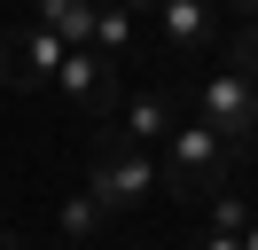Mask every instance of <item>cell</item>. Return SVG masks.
I'll list each match as a JSON object with an SVG mask.
<instances>
[{"instance_id":"1","label":"cell","mask_w":258,"mask_h":250,"mask_svg":"<svg viewBox=\"0 0 258 250\" xmlns=\"http://www.w3.org/2000/svg\"><path fill=\"white\" fill-rule=\"evenodd\" d=\"M227 180H235V149H227L211 125L180 117V133L157 149V188H172V196L188 203V196H219Z\"/></svg>"},{"instance_id":"2","label":"cell","mask_w":258,"mask_h":250,"mask_svg":"<svg viewBox=\"0 0 258 250\" xmlns=\"http://www.w3.org/2000/svg\"><path fill=\"white\" fill-rule=\"evenodd\" d=\"M196 125H211L235 156L258 149V86L235 78V71H211L204 86H196Z\"/></svg>"},{"instance_id":"3","label":"cell","mask_w":258,"mask_h":250,"mask_svg":"<svg viewBox=\"0 0 258 250\" xmlns=\"http://www.w3.org/2000/svg\"><path fill=\"white\" fill-rule=\"evenodd\" d=\"M149 188H157V156H141V149H110V141L94 149L86 196H94L110 219H117V211H133V203H149Z\"/></svg>"},{"instance_id":"4","label":"cell","mask_w":258,"mask_h":250,"mask_svg":"<svg viewBox=\"0 0 258 250\" xmlns=\"http://www.w3.org/2000/svg\"><path fill=\"white\" fill-rule=\"evenodd\" d=\"M172 133H180V94H172V86H141V94H125V109H117L110 149H141V156H157Z\"/></svg>"},{"instance_id":"5","label":"cell","mask_w":258,"mask_h":250,"mask_svg":"<svg viewBox=\"0 0 258 250\" xmlns=\"http://www.w3.org/2000/svg\"><path fill=\"white\" fill-rule=\"evenodd\" d=\"M63 55H71V47L55 39V31H39V24H24V31H0V86H16V94L55 86Z\"/></svg>"},{"instance_id":"6","label":"cell","mask_w":258,"mask_h":250,"mask_svg":"<svg viewBox=\"0 0 258 250\" xmlns=\"http://www.w3.org/2000/svg\"><path fill=\"white\" fill-rule=\"evenodd\" d=\"M55 94H63L79 117H117V62H102L94 47H79V55H63V71H55Z\"/></svg>"},{"instance_id":"7","label":"cell","mask_w":258,"mask_h":250,"mask_svg":"<svg viewBox=\"0 0 258 250\" xmlns=\"http://www.w3.org/2000/svg\"><path fill=\"white\" fill-rule=\"evenodd\" d=\"M157 31H164L172 55H204V47L219 39V16H211L204 0H164V8H157Z\"/></svg>"},{"instance_id":"8","label":"cell","mask_w":258,"mask_h":250,"mask_svg":"<svg viewBox=\"0 0 258 250\" xmlns=\"http://www.w3.org/2000/svg\"><path fill=\"white\" fill-rule=\"evenodd\" d=\"M94 16H102V8H86V0H39L32 24H39V31H55V39L79 55V47H94Z\"/></svg>"},{"instance_id":"9","label":"cell","mask_w":258,"mask_h":250,"mask_svg":"<svg viewBox=\"0 0 258 250\" xmlns=\"http://www.w3.org/2000/svg\"><path fill=\"white\" fill-rule=\"evenodd\" d=\"M55 227H63V250H102V227H110V211H102V203L79 188V196H63Z\"/></svg>"},{"instance_id":"10","label":"cell","mask_w":258,"mask_h":250,"mask_svg":"<svg viewBox=\"0 0 258 250\" xmlns=\"http://www.w3.org/2000/svg\"><path fill=\"white\" fill-rule=\"evenodd\" d=\"M133 31H141V16H133V8H102V16H94V55L117 62V55L133 47Z\"/></svg>"},{"instance_id":"11","label":"cell","mask_w":258,"mask_h":250,"mask_svg":"<svg viewBox=\"0 0 258 250\" xmlns=\"http://www.w3.org/2000/svg\"><path fill=\"white\" fill-rule=\"evenodd\" d=\"M250 203H242L235 196V188H219V196H211V219H204V234H235V242H242V234H250Z\"/></svg>"},{"instance_id":"12","label":"cell","mask_w":258,"mask_h":250,"mask_svg":"<svg viewBox=\"0 0 258 250\" xmlns=\"http://www.w3.org/2000/svg\"><path fill=\"white\" fill-rule=\"evenodd\" d=\"M227 71H235V78H250V86H258V8L242 16V31H235V62H227Z\"/></svg>"},{"instance_id":"13","label":"cell","mask_w":258,"mask_h":250,"mask_svg":"<svg viewBox=\"0 0 258 250\" xmlns=\"http://www.w3.org/2000/svg\"><path fill=\"white\" fill-rule=\"evenodd\" d=\"M188 250H242V242H235V234H196Z\"/></svg>"},{"instance_id":"14","label":"cell","mask_w":258,"mask_h":250,"mask_svg":"<svg viewBox=\"0 0 258 250\" xmlns=\"http://www.w3.org/2000/svg\"><path fill=\"white\" fill-rule=\"evenodd\" d=\"M0 250H24V242H16V227H0Z\"/></svg>"},{"instance_id":"15","label":"cell","mask_w":258,"mask_h":250,"mask_svg":"<svg viewBox=\"0 0 258 250\" xmlns=\"http://www.w3.org/2000/svg\"><path fill=\"white\" fill-rule=\"evenodd\" d=\"M242 250H258V219H250V234H242Z\"/></svg>"},{"instance_id":"16","label":"cell","mask_w":258,"mask_h":250,"mask_svg":"<svg viewBox=\"0 0 258 250\" xmlns=\"http://www.w3.org/2000/svg\"><path fill=\"white\" fill-rule=\"evenodd\" d=\"M125 250H157V242H125Z\"/></svg>"}]
</instances>
